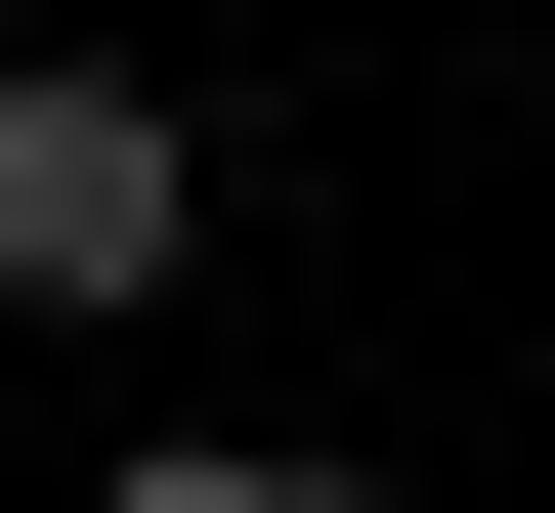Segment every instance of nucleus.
<instances>
[{"label": "nucleus", "instance_id": "nucleus-2", "mask_svg": "<svg viewBox=\"0 0 555 513\" xmlns=\"http://www.w3.org/2000/svg\"><path fill=\"white\" fill-rule=\"evenodd\" d=\"M129 513H343V471H299V428H171V471H129Z\"/></svg>", "mask_w": 555, "mask_h": 513}, {"label": "nucleus", "instance_id": "nucleus-1", "mask_svg": "<svg viewBox=\"0 0 555 513\" xmlns=\"http://www.w3.org/2000/svg\"><path fill=\"white\" fill-rule=\"evenodd\" d=\"M171 215H214V171H171V86H0V299H171Z\"/></svg>", "mask_w": 555, "mask_h": 513}]
</instances>
